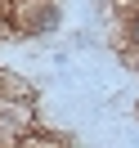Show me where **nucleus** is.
Listing matches in <instances>:
<instances>
[{
  "label": "nucleus",
  "mask_w": 139,
  "mask_h": 148,
  "mask_svg": "<svg viewBox=\"0 0 139 148\" xmlns=\"http://www.w3.org/2000/svg\"><path fill=\"white\" fill-rule=\"evenodd\" d=\"M126 40L139 49V9H126Z\"/></svg>",
  "instance_id": "nucleus-1"
},
{
  "label": "nucleus",
  "mask_w": 139,
  "mask_h": 148,
  "mask_svg": "<svg viewBox=\"0 0 139 148\" xmlns=\"http://www.w3.org/2000/svg\"><path fill=\"white\" fill-rule=\"evenodd\" d=\"M135 72H139V49H135Z\"/></svg>",
  "instance_id": "nucleus-2"
}]
</instances>
